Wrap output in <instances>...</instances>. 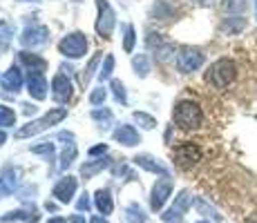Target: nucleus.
Instances as JSON below:
<instances>
[{
	"label": "nucleus",
	"mask_w": 257,
	"mask_h": 223,
	"mask_svg": "<svg viewBox=\"0 0 257 223\" xmlns=\"http://www.w3.org/2000/svg\"><path fill=\"white\" fill-rule=\"evenodd\" d=\"M235 74H237L235 63L230 61V58H219L217 63H212L210 65L208 74H206V81H208L212 87L224 89V87H228L230 83H233Z\"/></svg>",
	"instance_id": "nucleus-1"
},
{
	"label": "nucleus",
	"mask_w": 257,
	"mask_h": 223,
	"mask_svg": "<svg viewBox=\"0 0 257 223\" xmlns=\"http://www.w3.org/2000/svg\"><path fill=\"white\" fill-rule=\"evenodd\" d=\"M201 118L204 116H201L199 105L192 101H181L175 110V123L179 127H184V130H195V127H199Z\"/></svg>",
	"instance_id": "nucleus-2"
},
{
	"label": "nucleus",
	"mask_w": 257,
	"mask_h": 223,
	"mask_svg": "<svg viewBox=\"0 0 257 223\" xmlns=\"http://www.w3.org/2000/svg\"><path fill=\"white\" fill-rule=\"evenodd\" d=\"M177 63H179V69H181L184 74L195 72V69H197V67H201V63H204V54H201L199 49H190V47H186L184 52L179 54Z\"/></svg>",
	"instance_id": "nucleus-3"
},
{
	"label": "nucleus",
	"mask_w": 257,
	"mask_h": 223,
	"mask_svg": "<svg viewBox=\"0 0 257 223\" xmlns=\"http://www.w3.org/2000/svg\"><path fill=\"white\" fill-rule=\"evenodd\" d=\"M175 158H177V165H181V167H192V165H195V163L201 158V152H199V147L192 145V143H184V145L177 147Z\"/></svg>",
	"instance_id": "nucleus-4"
},
{
	"label": "nucleus",
	"mask_w": 257,
	"mask_h": 223,
	"mask_svg": "<svg viewBox=\"0 0 257 223\" xmlns=\"http://www.w3.org/2000/svg\"><path fill=\"white\" fill-rule=\"evenodd\" d=\"M61 49L67 52L70 56H81V54L85 52V38H83L81 34H74V36H70L67 41L61 43Z\"/></svg>",
	"instance_id": "nucleus-5"
},
{
	"label": "nucleus",
	"mask_w": 257,
	"mask_h": 223,
	"mask_svg": "<svg viewBox=\"0 0 257 223\" xmlns=\"http://www.w3.org/2000/svg\"><path fill=\"white\" fill-rule=\"evenodd\" d=\"M65 116V112L63 110H56V112H52V114H47L45 118H41L38 123H34V125H29V127H25V130L18 132V136H27V134H34V132H38V130H43V127L47 125V123H54V121H61V118Z\"/></svg>",
	"instance_id": "nucleus-6"
},
{
	"label": "nucleus",
	"mask_w": 257,
	"mask_h": 223,
	"mask_svg": "<svg viewBox=\"0 0 257 223\" xmlns=\"http://www.w3.org/2000/svg\"><path fill=\"white\" fill-rule=\"evenodd\" d=\"M168 194H170V181H161V183H157V187H155V196H152V207H155V210H159V207L166 203Z\"/></svg>",
	"instance_id": "nucleus-7"
},
{
	"label": "nucleus",
	"mask_w": 257,
	"mask_h": 223,
	"mask_svg": "<svg viewBox=\"0 0 257 223\" xmlns=\"http://www.w3.org/2000/svg\"><path fill=\"white\" fill-rule=\"evenodd\" d=\"M74 187H76V183L72 181V178H67V181H63L61 185L54 190V194L58 196L61 201H70L72 199V192H74Z\"/></svg>",
	"instance_id": "nucleus-8"
},
{
	"label": "nucleus",
	"mask_w": 257,
	"mask_h": 223,
	"mask_svg": "<svg viewBox=\"0 0 257 223\" xmlns=\"http://www.w3.org/2000/svg\"><path fill=\"white\" fill-rule=\"evenodd\" d=\"M244 25H246L244 18H228V21L221 25V29H224V32H233L235 34V32H241Z\"/></svg>",
	"instance_id": "nucleus-9"
},
{
	"label": "nucleus",
	"mask_w": 257,
	"mask_h": 223,
	"mask_svg": "<svg viewBox=\"0 0 257 223\" xmlns=\"http://www.w3.org/2000/svg\"><path fill=\"white\" fill-rule=\"evenodd\" d=\"M96 205H98V210L105 212V214H107V212L112 210V199H110V194H107V192H98Z\"/></svg>",
	"instance_id": "nucleus-10"
},
{
	"label": "nucleus",
	"mask_w": 257,
	"mask_h": 223,
	"mask_svg": "<svg viewBox=\"0 0 257 223\" xmlns=\"http://www.w3.org/2000/svg\"><path fill=\"white\" fill-rule=\"evenodd\" d=\"M54 87H56V92H54V96H56V98H65V96H70V87H65L63 78H56V81H54Z\"/></svg>",
	"instance_id": "nucleus-11"
},
{
	"label": "nucleus",
	"mask_w": 257,
	"mask_h": 223,
	"mask_svg": "<svg viewBox=\"0 0 257 223\" xmlns=\"http://www.w3.org/2000/svg\"><path fill=\"white\" fill-rule=\"evenodd\" d=\"M224 7L228 12H241V9H246V0H226Z\"/></svg>",
	"instance_id": "nucleus-12"
},
{
	"label": "nucleus",
	"mask_w": 257,
	"mask_h": 223,
	"mask_svg": "<svg viewBox=\"0 0 257 223\" xmlns=\"http://www.w3.org/2000/svg\"><path fill=\"white\" fill-rule=\"evenodd\" d=\"M116 138H125V141H127V145H132V143L137 141V138H135V134H132L130 130H118V132H116Z\"/></svg>",
	"instance_id": "nucleus-13"
},
{
	"label": "nucleus",
	"mask_w": 257,
	"mask_h": 223,
	"mask_svg": "<svg viewBox=\"0 0 257 223\" xmlns=\"http://www.w3.org/2000/svg\"><path fill=\"white\" fill-rule=\"evenodd\" d=\"M0 121H3V123H12V121H14V114L0 107Z\"/></svg>",
	"instance_id": "nucleus-14"
},
{
	"label": "nucleus",
	"mask_w": 257,
	"mask_h": 223,
	"mask_svg": "<svg viewBox=\"0 0 257 223\" xmlns=\"http://www.w3.org/2000/svg\"><path fill=\"white\" fill-rule=\"evenodd\" d=\"M92 223H105V221H101V219H94Z\"/></svg>",
	"instance_id": "nucleus-15"
},
{
	"label": "nucleus",
	"mask_w": 257,
	"mask_h": 223,
	"mask_svg": "<svg viewBox=\"0 0 257 223\" xmlns=\"http://www.w3.org/2000/svg\"><path fill=\"white\" fill-rule=\"evenodd\" d=\"M52 223H63V221H61V219H54V221H52Z\"/></svg>",
	"instance_id": "nucleus-16"
},
{
	"label": "nucleus",
	"mask_w": 257,
	"mask_h": 223,
	"mask_svg": "<svg viewBox=\"0 0 257 223\" xmlns=\"http://www.w3.org/2000/svg\"><path fill=\"white\" fill-rule=\"evenodd\" d=\"M5 141V136H3V134H0V143H3Z\"/></svg>",
	"instance_id": "nucleus-17"
},
{
	"label": "nucleus",
	"mask_w": 257,
	"mask_h": 223,
	"mask_svg": "<svg viewBox=\"0 0 257 223\" xmlns=\"http://www.w3.org/2000/svg\"><path fill=\"white\" fill-rule=\"evenodd\" d=\"M199 3H210V0H199Z\"/></svg>",
	"instance_id": "nucleus-18"
},
{
	"label": "nucleus",
	"mask_w": 257,
	"mask_h": 223,
	"mask_svg": "<svg viewBox=\"0 0 257 223\" xmlns=\"http://www.w3.org/2000/svg\"><path fill=\"white\" fill-rule=\"evenodd\" d=\"M199 223H206V221H199Z\"/></svg>",
	"instance_id": "nucleus-19"
}]
</instances>
